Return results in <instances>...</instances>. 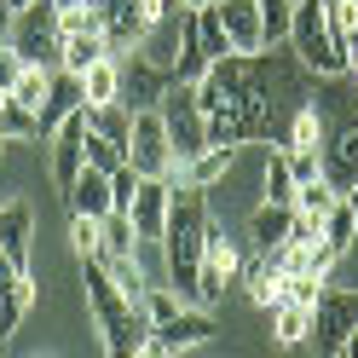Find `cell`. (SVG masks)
Segmentation results:
<instances>
[{
    "instance_id": "obj_5",
    "label": "cell",
    "mask_w": 358,
    "mask_h": 358,
    "mask_svg": "<svg viewBox=\"0 0 358 358\" xmlns=\"http://www.w3.org/2000/svg\"><path fill=\"white\" fill-rule=\"evenodd\" d=\"M352 335H358V289L324 283L318 301H312V335H306V347L318 352V358H335Z\"/></svg>"
},
{
    "instance_id": "obj_50",
    "label": "cell",
    "mask_w": 358,
    "mask_h": 358,
    "mask_svg": "<svg viewBox=\"0 0 358 358\" xmlns=\"http://www.w3.org/2000/svg\"><path fill=\"white\" fill-rule=\"evenodd\" d=\"M352 6H358V0H352Z\"/></svg>"
},
{
    "instance_id": "obj_16",
    "label": "cell",
    "mask_w": 358,
    "mask_h": 358,
    "mask_svg": "<svg viewBox=\"0 0 358 358\" xmlns=\"http://www.w3.org/2000/svg\"><path fill=\"white\" fill-rule=\"evenodd\" d=\"M220 24H226L231 52H266V24H260V0H214Z\"/></svg>"
},
{
    "instance_id": "obj_47",
    "label": "cell",
    "mask_w": 358,
    "mask_h": 358,
    "mask_svg": "<svg viewBox=\"0 0 358 358\" xmlns=\"http://www.w3.org/2000/svg\"><path fill=\"white\" fill-rule=\"evenodd\" d=\"M35 358H52V352H35Z\"/></svg>"
},
{
    "instance_id": "obj_12",
    "label": "cell",
    "mask_w": 358,
    "mask_h": 358,
    "mask_svg": "<svg viewBox=\"0 0 358 358\" xmlns=\"http://www.w3.org/2000/svg\"><path fill=\"white\" fill-rule=\"evenodd\" d=\"M0 249H6V260L17 272H29V260H35V208H29V196H0Z\"/></svg>"
},
{
    "instance_id": "obj_8",
    "label": "cell",
    "mask_w": 358,
    "mask_h": 358,
    "mask_svg": "<svg viewBox=\"0 0 358 358\" xmlns=\"http://www.w3.org/2000/svg\"><path fill=\"white\" fill-rule=\"evenodd\" d=\"M99 17H104V35L116 52H139V41L150 35V24L162 17L173 0H93Z\"/></svg>"
},
{
    "instance_id": "obj_20",
    "label": "cell",
    "mask_w": 358,
    "mask_h": 358,
    "mask_svg": "<svg viewBox=\"0 0 358 358\" xmlns=\"http://www.w3.org/2000/svg\"><path fill=\"white\" fill-rule=\"evenodd\" d=\"M87 99H81V76L70 70H52V87H47V104H41V139H52L64 127V116H76Z\"/></svg>"
},
{
    "instance_id": "obj_2",
    "label": "cell",
    "mask_w": 358,
    "mask_h": 358,
    "mask_svg": "<svg viewBox=\"0 0 358 358\" xmlns=\"http://www.w3.org/2000/svg\"><path fill=\"white\" fill-rule=\"evenodd\" d=\"M173 185V179H168ZM208 191L196 185H173V208H168V231H162V272L179 301L196 306V283H203V243H208Z\"/></svg>"
},
{
    "instance_id": "obj_24",
    "label": "cell",
    "mask_w": 358,
    "mask_h": 358,
    "mask_svg": "<svg viewBox=\"0 0 358 358\" xmlns=\"http://www.w3.org/2000/svg\"><path fill=\"white\" fill-rule=\"evenodd\" d=\"M324 104L318 99H306L295 116H289V127H283V150H324Z\"/></svg>"
},
{
    "instance_id": "obj_11",
    "label": "cell",
    "mask_w": 358,
    "mask_h": 358,
    "mask_svg": "<svg viewBox=\"0 0 358 358\" xmlns=\"http://www.w3.org/2000/svg\"><path fill=\"white\" fill-rule=\"evenodd\" d=\"M81 139H87V104L76 110V116H64V127L47 139V173H52V185H58V191H70V185H76V173L87 168Z\"/></svg>"
},
{
    "instance_id": "obj_15",
    "label": "cell",
    "mask_w": 358,
    "mask_h": 358,
    "mask_svg": "<svg viewBox=\"0 0 358 358\" xmlns=\"http://www.w3.org/2000/svg\"><path fill=\"white\" fill-rule=\"evenodd\" d=\"M237 150H243V145H208V150H196L191 162H179V168H173V185L220 191V185L231 179V168H237Z\"/></svg>"
},
{
    "instance_id": "obj_35",
    "label": "cell",
    "mask_w": 358,
    "mask_h": 358,
    "mask_svg": "<svg viewBox=\"0 0 358 358\" xmlns=\"http://www.w3.org/2000/svg\"><path fill=\"white\" fill-rule=\"evenodd\" d=\"M47 87H52V70H41V64H29L24 76H17V87L6 99H17V104H29L35 116H41V104H47Z\"/></svg>"
},
{
    "instance_id": "obj_6",
    "label": "cell",
    "mask_w": 358,
    "mask_h": 358,
    "mask_svg": "<svg viewBox=\"0 0 358 358\" xmlns=\"http://www.w3.org/2000/svg\"><path fill=\"white\" fill-rule=\"evenodd\" d=\"M156 110H162V127H168L179 162H191L196 150H208V116L196 104V81H168V93H162Z\"/></svg>"
},
{
    "instance_id": "obj_23",
    "label": "cell",
    "mask_w": 358,
    "mask_h": 358,
    "mask_svg": "<svg viewBox=\"0 0 358 358\" xmlns=\"http://www.w3.org/2000/svg\"><path fill=\"white\" fill-rule=\"evenodd\" d=\"M266 318H272V347H283V352L306 347V335H312V306H301V301H278Z\"/></svg>"
},
{
    "instance_id": "obj_18",
    "label": "cell",
    "mask_w": 358,
    "mask_h": 358,
    "mask_svg": "<svg viewBox=\"0 0 358 358\" xmlns=\"http://www.w3.org/2000/svg\"><path fill=\"white\" fill-rule=\"evenodd\" d=\"M35 306H41V283H35L29 272H17V278L0 283V341H12Z\"/></svg>"
},
{
    "instance_id": "obj_51",
    "label": "cell",
    "mask_w": 358,
    "mask_h": 358,
    "mask_svg": "<svg viewBox=\"0 0 358 358\" xmlns=\"http://www.w3.org/2000/svg\"><path fill=\"white\" fill-rule=\"evenodd\" d=\"M0 352H6V347H0Z\"/></svg>"
},
{
    "instance_id": "obj_39",
    "label": "cell",
    "mask_w": 358,
    "mask_h": 358,
    "mask_svg": "<svg viewBox=\"0 0 358 358\" xmlns=\"http://www.w3.org/2000/svg\"><path fill=\"white\" fill-rule=\"evenodd\" d=\"M12 29H17V6H12V0H0V47L12 41Z\"/></svg>"
},
{
    "instance_id": "obj_49",
    "label": "cell",
    "mask_w": 358,
    "mask_h": 358,
    "mask_svg": "<svg viewBox=\"0 0 358 358\" xmlns=\"http://www.w3.org/2000/svg\"><path fill=\"white\" fill-rule=\"evenodd\" d=\"M335 358H347V352H335Z\"/></svg>"
},
{
    "instance_id": "obj_14",
    "label": "cell",
    "mask_w": 358,
    "mask_h": 358,
    "mask_svg": "<svg viewBox=\"0 0 358 358\" xmlns=\"http://www.w3.org/2000/svg\"><path fill=\"white\" fill-rule=\"evenodd\" d=\"M168 70H156V64L150 58H139V52H133V58H122V104L133 110V116H139V110H156V104H162V93H168Z\"/></svg>"
},
{
    "instance_id": "obj_44",
    "label": "cell",
    "mask_w": 358,
    "mask_h": 358,
    "mask_svg": "<svg viewBox=\"0 0 358 358\" xmlns=\"http://www.w3.org/2000/svg\"><path fill=\"white\" fill-rule=\"evenodd\" d=\"M347 76H352V87H358V52H352V64H347Z\"/></svg>"
},
{
    "instance_id": "obj_34",
    "label": "cell",
    "mask_w": 358,
    "mask_h": 358,
    "mask_svg": "<svg viewBox=\"0 0 358 358\" xmlns=\"http://www.w3.org/2000/svg\"><path fill=\"white\" fill-rule=\"evenodd\" d=\"M266 47H289V24H295V0H260Z\"/></svg>"
},
{
    "instance_id": "obj_19",
    "label": "cell",
    "mask_w": 358,
    "mask_h": 358,
    "mask_svg": "<svg viewBox=\"0 0 358 358\" xmlns=\"http://www.w3.org/2000/svg\"><path fill=\"white\" fill-rule=\"evenodd\" d=\"M156 335H162V341H168L173 352H191V347L214 341L220 329H214V312H208V306H191V301H185V306H179V312H173V318H168L162 329H156Z\"/></svg>"
},
{
    "instance_id": "obj_52",
    "label": "cell",
    "mask_w": 358,
    "mask_h": 358,
    "mask_svg": "<svg viewBox=\"0 0 358 358\" xmlns=\"http://www.w3.org/2000/svg\"><path fill=\"white\" fill-rule=\"evenodd\" d=\"M0 347H6V341H0Z\"/></svg>"
},
{
    "instance_id": "obj_31",
    "label": "cell",
    "mask_w": 358,
    "mask_h": 358,
    "mask_svg": "<svg viewBox=\"0 0 358 358\" xmlns=\"http://www.w3.org/2000/svg\"><path fill=\"white\" fill-rule=\"evenodd\" d=\"M335 203H341V191H335L324 173H318V179H301V185H295V214H306V220H324Z\"/></svg>"
},
{
    "instance_id": "obj_10",
    "label": "cell",
    "mask_w": 358,
    "mask_h": 358,
    "mask_svg": "<svg viewBox=\"0 0 358 358\" xmlns=\"http://www.w3.org/2000/svg\"><path fill=\"white\" fill-rule=\"evenodd\" d=\"M324 179L335 191L358 185V110H347L341 122L324 127Z\"/></svg>"
},
{
    "instance_id": "obj_32",
    "label": "cell",
    "mask_w": 358,
    "mask_h": 358,
    "mask_svg": "<svg viewBox=\"0 0 358 358\" xmlns=\"http://www.w3.org/2000/svg\"><path fill=\"white\" fill-rule=\"evenodd\" d=\"M318 231H324V243H329L335 255H352V243H358V220H352V208H347V196L318 220Z\"/></svg>"
},
{
    "instance_id": "obj_9",
    "label": "cell",
    "mask_w": 358,
    "mask_h": 358,
    "mask_svg": "<svg viewBox=\"0 0 358 358\" xmlns=\"http://www.w3.org/2000/svg\"><path fill=\"white\" fill-rule=\"evenodd\" d=\"M12 47L24 52V64L58 70V6H52V0H35V6H24V12H17Z\"/></svg>"
},
{
    "instance_id": "obj_4",
    "label": "cell",
    "mask_w": 358,
    "mask_h": 358,
    "mask_svg": "<svg viewBox=\"0 0 358 358\" xmlns=\"http://www.w3.org/2000/svg\"><path fill=\"white\" fill-rule=\"evenodd\" d=\"M289 52L318 81L347 76V58L335 52V35H329V17H324V0H295V24H289Z\"/></svg>"
},
{
    "instance_id": "obj_37",
    "label": "cell",
    "mask_w": 358,
    "mask_h": 358,
    "mask_svg": "<svg viewBox=\"0 0 358 358\" xmlns=\"http://www.w3.org/2000/svg\"><path fill=\"white\" fill-rule=\"evenodd\" d=\"M24 70H29V64H24V52H17L12 41H6V47H0V87L12 93V87H17V76H24Z\"/></svg>"
},
{
    "instance_id": "obj_43",
    "label": "cell",
    "mask_w": 358,
    "mask_h": 358,
    "mask_svg": "<svg viewBox=\"0 0 358 358\" xmlns=\"http://www.w3.org/2000/svg\"><path fill=\"white\" fill-rule=\"evenodd\" d=\"M173 6H191L196 12V6H214V0H173Z\"/></svg>"
},
{
    "instance_id": "obj_13",
    "label": "cell",
    "mask_w": 358,
    "mask_h": 358,
    "mask_svg": "<svg viewBox=\"0 0 358 358\" xmlns=\"http://www.w3.org/2000/svg\"><path fill=\"white\" fill-rule=\"evenodd\" d=\"M168 208H173V185H168V179H145V173H139V191H133V208H127L139 243H162Z\"/></svg>"
},
{
    "instance_id": "obj_3",
    "label": "cell",
    "mask_w": 358,
    "mask_h": 358,
    "mask_svg": "<svg viewBox=\"0 0 358 358\" xmlns=\"http://www.w3.org/2000/svg\"><path fill=\"white\" fill-rule=\"evenodd\" d=\"M81 283H87V318L99 324L104 358H133V347L150 335L145 301H127L116 289V278L104 272V260H81Z\"/></svg>"
},
{
    "instance_id": "obj_7",
    "label": "cell",
    "mask_w": 358,
    "mask_h": 358,
    "mask_svg": "<svg viewBox=\"0 0 358 358\" xmlns=\"http://www.w3.org/2000/svg\"><path fill=\"white\" fill-rule=\"evenodd\" d=\"M127 162H133V173H145V179H173L179 156H173V139L162 127V110H139V116H133Z\"/></svg>"
},
{
    "instance_id": "obj_48",
    "label": "cell",
    "mask_w": 358,
    "mask_h": 358,
    "mask_svg": "<svg viewBox=\"0 0 358 358\" xmlns=\"http://www.w3.org/2000/svg\"><path fill=\"white\" fill-rule=\"evenodd\" d=\"M0 156H6V145H0Z\"/></svg>"
},
{
    "instance_id": "obj_41",
    "label": "cell",
    "mask_w": 358,
    "mask_h": 358,
    "mask_svg": "<svg viewBox=\"0 0 358 358\" xmlns=\"http://www.w3.org/2000/svg\"><path fill=\"white\" fill-rule=\"evenodd\" d=\"M341 196H347V208H352V220H358V185H352V191H341Z\"/></svg>"
},
{
    "instance_id": "obj_40",
    "label": "cell",
    "mask_w": 358,
    "mask_h": 358,
    "mask_svg": "<svg viewBox=\"0 0 358 358\" xmlns=\"http://www.w3.org/2000/svg\"><path fill=\"white\" fill-rule=\"evenodd\" d=\"M6 278H17V266L6 260V249H0V283H6Z\"/></svg>"
},
{
    "instance_id": "obj_46",
    "label": "cell",
    "mask_w": 358,
    "mask_h": 358,
    "mask_svg": "<svg viewBox=\"0 0 358 358\" xmlns=\"http://www.w3.org/2000/svg\"><path fill=\"white\" fill-rule=\"evenodd\" d=\"M0 104H6V87H0Z\"/></svg>"
},
{
    "instance_id": "obj_25",
    "label": "cell",
    "mask_w": 358,
    "mask_h": 358,
    "mask_svg": "<svg viewBox=\"0 0 358 358\" xmlns=\"http://www.w3.org/2000/svg\"><path fill=\"white\" fill-rule=\"evenodd\" d=\"M260 203H295V168H289V150H283V145H266Z\"/></svg>"
},
{
    "instance_id": "obj_36",
    "label": "cell",
    "mask_w": 358,
    "mask_h": 358,
    "mask_svg": "<svg viewBox=\"0 0 358 358\" xmlns=\"http://www.w3.org/2000/svg\"><path fill=\"white\" fill-rule=\"evenodd\" d=\"M70 249H76V260H99V220L70 214Z\"/></svg>"
},
{
    "instance_id": "obj_45",
    "label": "cell",
    "mask_w": 358,
    "mask_h": 358,
    "mask_svg": "<svg viewBox=\"0 0 358 358\" xmlns=\"http://www.w3.org/2000/svg\"><path fill=\"white\" fill-rule=\"evenodd\" d=\"M12 6H17V12H24V6H35V0H12Z\"/></svg>"
},
{
    "instance_id": "obj_27",
    "label": "cell",
    "mask_w": 358,
    "mask_h": 358,
    "mask_svg": "<svg viewBox=\"0 0 358 358\" xmlns=\"http://www.w3.org/2000/svg\"><path fill=\"white\" fill-rule=\"evenodd\" d=\"M87 127H93L99 139H110V145H122V150H127V139H133V110H127L122 99H110V104H87Z\"/></svg>"
},
{
    "instance_id": "obj_28",
    "label": "cell",
    "mask_w": 358,
    "mask_h": 358,
    "mask_svg": "<svg viewBox=\"0 0 358 358\" xmlns=\"http://www.w3.org/2000/svg\"><path fill=\"white\" fill-rule=\"evenodd\" d=\"M0 145H47L41 139V116L29 104H17V99L0 104Z\"/></svg>"
},
{
    "instance_id": "obj_30",
    "label": "cell",
    "mask_w": 358,
    "mask_h": 358,
    "mask_svg": "<svg viewBox=\"0 0 358 358\" xmlns=\"http://www.w3.org/2000/svg\"><path fill=\"white\" fill-rule=\"evenodd\" d=\"M196 47H203L208 64L231 58V41H226V24H220V6H196Z\"/></svg>"
},
{
    "instance_id": "obj_1",
    "label": "cell",
    "mask_w": 358,
    "mask_h": 358,
    "mask_svg": "<svg viewBox=\"0 0 358 358\" xmlns=\"http://www.w3.org/2000/svg\"><path fill=\"white\" fill-rule=\"evenodd\" d=\"M318 93V76L289 52H231L203 70L196 104L208 116V145H283L289 116Z\"/></svg>"
},
{
    "instance_id": "obj_29",
    "label": "cell",
    "mask_w": 358,
    "mask_h": 358,
    "mask_svg": "<svg viewBox=\"0 0 358 358\" xmlns=\"http://www.w3.org/2000/svg\"><path fill=\"white\" fill-rule=\"evenodd\" d=\"M122 255H139V231H133L127 214H104L99 220V260H122Z\"/></svg>"
},
{
    "instance_id": "obj_22",
    "label": "cell",
    "mask_w": 358,
    "mask_h": 358,
    "mask_svg": "<svg viewBox=\"0 0 358 358\" xmlns=\"http://www.w3.org/2000/svg\"><path fill=\"white\" fill-rule=\"evenodd\" d=\"M116 47H110V35L104 29H81V35H58V70H70V76H81L87 64H99V58H110Z\"/></svg>"
},
{
    "instance_id": "obj_38",
    "label": "cell",
    "mask_w": 358,
    "mask_h": 358,
    "mask_svg": "<svg viewBox=\"0 0 358 358\" xmlns=\"http://www.w3.org/2000/svg\"><path fill=\"white\" fill-rule=\"evenodd\" d=\"M133 358H179V352H173V347L162 341V335H156V329H150V335H145V341H139V347H133Z\"/></svg>"
},
{
    "instance_id": "obj_17",
    "label": "cell",
    "mask_w": 358,
    "mask_h": 358,
    "mask_svg": "<svg viewBox=\"0 0 358 358\" xmlns=\"http://www.w3.org/2000/svg\"><path fill=\"white\" fill-rule=\"evenodd\" d=\"M289 231H295V203H255V214H249V255L283 249Z\"/></svg>"
},
{
    "instance_id": "obj_33",
    "label": "cell",
    "mask_w": 358,
    "mask_h": 358,
    "mask_svg": "<svg viewBox=\"0 0 358 358\" xmlns=\"http://www.w3.org/2000/svg\"><path fill=\"white\" fill-rule=\"evenodd\" d=\"M81 156H87V168H99V173H122L127 168V150L110 145V139H99L93 127H87V139H81Z\"/></svg>"
},
{
    "instance_id": "obj_42",
    "label": "cell",
    "mask_w": 358,
    "mask_h": 358,
    "mask_svg": "<svg viewBox=\"0 0 358 358\" xmlns=\"http://www.w3.org/2000/svg\"><path fill=\"white\" fill-rule=\"evenodd\" d=\"M52 6H58V12H76V6H87V0H52Z\"/></svg>"
},
{
    "instance_id": "obj_21",
    "label": "cell",
    "mask_w": 358,
    "mask_h": 358,
    "mask_svg": "<svg viewBox=\"0 0 358 358\" xmlns=\"http://www.w3.org/2000/svg\"><path fill=\"white\" fill-rule=\"evenodd\" d=\"M64 203H70V214H87V220L116 214V203H110V173H99V168H81V173H76V185L64 191Z\"/></svg>"
},
{
    "instance_id": "obj_26",
    "label": "cell",
    "mask_w": 358,
    "mask_h": 358,
    "mask_svg": "<svg viewBox=\"0 0 358 358\" xmlns=\"http://www.w3.org/2000/svg\"><path fill=\"white\" fill-rule=\"evenodd\" d=\"M81 99H87V104H110V99H122V58H116V52L81 70Z\"/></svg>"
}]
</instances>
